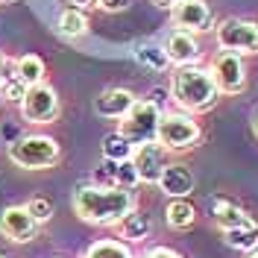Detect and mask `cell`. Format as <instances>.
I'll list each match as a JSON object with an SVG mask.
<instances>
[{
  "instance_id": "484cf974",
  "label": "cell",
  "mask_w": 258,
  "mask_h": 258,
  "mask_svg": "<svg viewBox=\"0 0 258 258\" xmlns=\"http://www.w3.org/2000/svg\"><path fill=\"white\" fill-rule=\"evenodd\" d=\"M132 0H97V6L103 9V12H123Z\"/></svg>"
},
{
  "instance_id": "5b68a950",
  "label": "cell",
  "mask_w": 258,
  "mask_h": 258,
  "mask_svg": "<svg viewBox=\"0 0 258 258\" xmlns=\"http://www.w3.org/2000/svg\"><path fill=\"white\" fill-rule=\"evenodd\" d=\"M156 141H159L164 150H188V147H194L200 141V126L182 112L161 114Z\"/></svg>"
},
{
  "instance_id": "30bf717a",
  "label": "cell",
  "mask_w": 258,
  "mask_h": 258,
  "mask_svg": "<svg viewBox=\"0 0 258 258\" xmlns=\"http://www.w3.org/2000/svg\"><path fill=\"white\" fill-rule=\"evenodd\" d=\"M173 9V24L185 32H209L214 24L211 6L206 0H179Z\"/></svg>"
},
{
  "instance_id": "8992f818",
  "label": "cell",
  "mask_w": 258,
  "mask_h": 258,
  "mask_svg": "<svg viewBox=\"0 0 258 258\" xmlns=\"http://www.w3.org/2000/svg\"><path fill=\"white\" fill-rule=\"evenodd\" d=\"M217 44L232 53H258V24L243 18H226L217 24Z\"/></svg>"
},
{
  "instance_id": "ffe728a7",
  "label": "cell",
  "mask_w": 258,
  "mask_h": 258,
  "mask_svg": "<svg viewBox=\"0 0 258 258\" xmlns=\"http://www.w3.org/2000/svg\"><path fill=\"white\" fill-rule=\"evenodd\" d=\"M132 153H135V147L129 144L120 132H112V135L103 138V159L106 161H126L132 159Z\"/></svg>"
},
{
  "instance_id": "1f68e13d",
  "label": "cell",
  "mask_w": 258,
  "mask_h": 258,
  "mask_svg": "<svg viewBox=\"0 0 258 258\" xmlns=\"http://www.w3.org/2000/svg\"><path fill=\"white\" fill-rule=\"evenodd\" d=\"M246 258H258V249H255V252H249V255H246Z\"/></svg>"
},
{
  "instance_id": "2e32d148",
  "label": "cell",
  "mask_w": 258,
  "mask_h": 258,
  "mask_svg": "<svg viewBox=\"0 0 258 258\" xmlns=\"http://www.w3.org/2000/svg\"><path fill=\"white\" fill-rule=\"evenodd\" d=\"M132 56H135V62L150 68V71H167V50L161 47L159 41H153V38H141V41H135V47H132Z\"/></svg>"
},
{
  "instance_id": "cb8c5ba5",
  "label": "cell",
  "mask_w": 258,
  "mask_h": 258,
  "mask_svg": "<svg viewBox=\"0 0 258 258\" xmlns=\"http://www.w3.org/2000/svg\"><path fill=\"white\" fill-rule=\"evenodd\" d=\"M0 91L6 94V100H18V103H21V100H24V94H27V85H24V82L18 80V77H15V71H12V74H3Z\"/></svg>"
},
{
  "instance_id": "8fae6325",
  "label": "cell",
  "mask_w": 258,
  "mask_h": 258,
  "mask_svg": "<svg viewBox=\"0 0 258 258\" xmlns=\"http://www.w3.org/2000/svg\"><path fill=\"white\" fill-rule=\"evenodd\" d=\"M164 50H167V59H170L173 64H179V68H185V64H197L200 62V56H203V47L197 44V38H194L191 32H185V30L173 32V35L167 38Z\"/></svg>"
},
{
  "instance_id": "ba28073f",
  "label": "cell",
  "mask_w": 258,
  "mask_h": 258,
  "mask_svg": "<svg viewBox=\"0 0 258 258\" xmlns=\"http://www.w3.org/2000/svg\"><path fill=\"white\" fill-rule=\"evenodd\" d=\"M209 71H211V77H214L217 88L223 94H238V91H243V85H246V71H243L241 53H232V50L217 53Z\"/></svg>"
},
{
  "instance_id": "f1b7e54d",
  "label": "cell",
  "mask_w": 258,
  "mask_h": 258,
  "mask_svg": "<svg viewBox=\"0 0 258 258\" xmlns=\"http://www.w3.org/2000/svg\"><path fill=\"white\" fill-rule=\"evenodd\" d=\"M153 3H159V6H176L179 0H153Z\"/></svg>"
},
{
  "instance_id": "7a4b0ae2",
  "label": "cell",
  "mask_w": 258,
  "mask_h": 258,
  "mask_svg": "<svg viewBox=\"0 0 258 258\" xmlns=\"http://www.w3.org/2000/svg\"><path fill=\"white\" fill-rule=\"evenodd\" d=\"M217 82L211 77V71L200 68V64H185L179 68L170 80V97L173 103L182 106L185 112H206L217 103Z\"/></svg>"
},
{
  "instance_id": "277c9868",
  "label": "cell",
  "mask_w": 258,
  "mask_h": 258,
  "mask_svg": "<svg viewBox=\"0 0 258 258\" xmlns=\"http://www.w3.org/2000/svg\"><path fill=\"white\" fill-rule=\"evenodd\" d=\"M159 120H161V109L159 103L153 100H135V106L120 117V135L126 138L132 147H141L156 141L159 135Z\"/></svg>"
},
{
  "instance_id": "52a82bcc",
  "label": "cell",
  "mask_w": 258,
  "mask_h": 258,
  "mask_svg": "<svg viewBox=\"0 0 258 258\" xmlns=\"http://www.w3.org/2000/svg\"><path fill=\"white\" fill-rule=\"evenodd\" d=\"M21 114L30 123H50V120H56V114H59V97H56V91L50 85H44V82L30 85L24 100H21Z\"/></svg>"
},
{
  "instance_id": "5bb4252c",
  "label": "cell",
  "mask_w": 258,
  "mask_h": 258,
  "mask_svg": "<svg viewBox=\"0 0 258 258\" xmlns=\"http://www.w3.org/2000/svg\"><path fill=\"white\" fill-rule=\"evenodd\" d=\"M135 106V97L126 88H106L100 97H94V112L100 117H123Z\"/></svg>"
},
{
  "instance_id": "83f0119b",
  "label": "cell",
  "mask_w": 258,
  "mask_h": 258,
  "mask_svg": "<svg viewBox=\"0 0 258 258\" xmlns=\"http://www.w3.org/2000/svg\"><path fill=\"white\" fill-rule=\"evenodd\" d=\"M71 3H74V6H80V9H82V6H91V3H97V0H71Z\"/></svg>"
},
{
  "instance_id": "d4e9b609",
  "label": "cell",
  "mask_w": 258,
  "mask_h": 258,
  "mask_svg": "<svg viewBox=\"0 0 258 258\" xmlns=\"http://www.w3.org/2000/svg\"><path fill=\"white\" fill-rule=\"evenodd\" d=\"M27 211H30L32 217H35V223H47L50 217H53V203L44 200V197H32L30 203H27Z\"/></svg>"
},
{
  "instance_id": "4316f807",
  "label": "cell",
  "mask_w": 258,
  "mask_h": 258,
  "mask_svg": "<svg viewBox=\"0 0 258 258\" xmlns=\"http://www.w3.org/2000/svg\"><path fill=\"white\" fill-rule=\"evenodd\" d=\"M138 258H182L179 252H173V249H167V246H153V249H147L144 255Z\"/></svg>"
},
{
  "instance_id": "3957f363",
  "label": "cell",
  "mask_w": 258,
  "mask_h": 258,
  "mask_svg": "<svg viewBox=\"0 0 258 258\" xmlns=\"http://www.w3.org/2000/svg\"><path fill=\"white\" fill-rule=\"evenodd\" d=\"M59 144L47 135H24L9 144V159L24 170H47L59 161Z\"/></svg>"
},
{
  "instance_id": "7c38bea8",
  "label": "cell",
  "mask_w": 258,
  "mask_h": 258,
  "mask_svg": "<svg viewBox=\"0 0 258 258\" xmlns=\"http://www.w3.org/2000/svg\"><path fill=\"white\" fill-rule=\"evenodd\" d=\"M132 164L138 170V182H159L161 176V147L159 141H150V144L135 147L132 153Z\"/></svg>"
},
{
  "instance_id": "e0dca14e",
  "label": "cell",
  "mask_w": 258,
  "mask_h": 258,
  "mask_svg": "<svg viewBox=\"0 0 258 258\" xmlns=\"http://www.w3.org/2000/svg\"><path fill=\"white\" fill-rule=\"evenodd\" d=\"M223 241H226V246L241 249V252L258 249V220H252V223H246V226H238V229H226Z\"/></svg>"
},
{
  "instance_id": "d6986e66",
  "label": "cell",
  "mask_w": 258,
  "mask_h": 258,
  "mask_svg": "<svg viewBox=\"0 0 258 258\" xmlns=\"http://www.w3.org/2000/svg\"><path fill=\"white\" fill-rule=\"evenodd\" d=\"M59 32L64 38H80L88 32V15L82 12L80 6H68L59 15Z\"/></svg>"
},
{
  "instance_id": "4dcf8cb0",
  "label": "cell",
  "mask_w": 258,
  "mask_h": 258,
  "mask_svg": "<svg viewBox=\"0 0 258 258\" xmlns=\"http://www.w3.org/2000/svg\"><path fill=\"white\" fill-rule=\"evenodd\" d=\"M252 132H255V135H258V117H255V120H252Z\"/></svg>"
},
{
  "instance_id": "6da1fadb",
  "label": "cell",
  "mask_w": 258,
  "mask_h": 258,
  "mask_svg": "<svg viewBox=\"0 0 258 258\" xmlns=\"http://www.w3.org/2000/svg\"><path fill=\"white\" fill-rule=\"evenodd\" d=\"M74 211L85 223L117 226L135 211V194L120 185H80L74 191Z\"/></svg>"
},
{
  "instance_id": "9c48e42d",
  "label": "cell",
  "mask_w": 258,
  "mask_h": 258,
  "mask_svg": "<svg viewBox=\"0 0 258 258\" xmlns=\"http://www.w3.org/2000/svg\"><path fill=\"white\" fill-rule=\"evenodd\" d=\"M0 235L15 243H27L38 235V223L27 206H6L0 211Z\"/></svg>"
},
{
  "instance_id": "44dd1931",
  "label": "cell",
  "mask_w": 258,
  "mask_h": 258,
  "mask_svg": "<svg viewBox=\"0 0 258 258\" xmlns=\"http://www.w3.org/2000/svg\"><path fill=\"white\" fill-rule=\"evenodd\" d=\"M164 217H167V226H173V229H188V226L197 220V211H194V206L182 197V200H173V203L167 206Z\"/></svg>"
},
{
  "instance_id": "4fadbf2b",
  "label": "cell",
  "mask_w": 258,
  "mask_h": 258,
  "mask_svg": "<svg viewBox=\"0 0 258 258\" xmlns=\"http://www.w3.org/2000/svg\"><path fill=\"white\" fill-rule=\"evenodd\" d=\"M159 188L173 200H182L194 191V176L185 164H164L159 176Z\"/></svg>"
},
{
  "instance_id": "9a60e30c",
  "label": "cell",
  "mask_w": 258,
  "mask_h": 258,
  "mask_svg": "<svg viewBox=\"0 0 258 258\" xmlns=\"http://www.w3.org/2000/svg\"><path fill=\"white\" fill-rule=\"evenodd\" d=\"M211 217H214V223L220 226V232L238 229V226H246V223L255 220V217H249L238 203H232V200H226V197H214V203H211Z\"/></svg>"
},
{
  "instance_id": "f546056e",
  "label": "cell",
  "mask_w": 258,
  "mask_h": 258,
  "mask_svg": "<svg viewBox=\"0 0 258 258\" xmlns=\"http://www.w3.org/2000/svg\"><path fill=\"white\" fill-rule=\"evenodd\" d=\"M3 74H6V62H3V56H0V82H3Z\"/></svg>"
},
{
  "instance_id": "603a6c76",
  "label": "cell",
  "mask_w": 258,
  "mask_h": 258,
  "mask_svg": "<svg viewBox=\"0 0 258 258\" xmlns=\"http://www.w3.org/2000/svg\"><path fill=\"white\" fill-rule=\"evenodd\" d=\"M85 258H132V252L120 241H97L88 246Z\"/></svg>"
},
{
  "instance_id": "ac0fdd59",
  "label": "cell",
  "mask_w": 258,
  "mask_h": 258,
  "mask_svg": "<svg viewBox=\"0 0 258 258\" xmlns=\"http://www.w3.org/2000/svg\"><path fill=\"white\" fill-rule=\"evenodd\" d=\"M15 77L27 88L30 85H38V82H44V59L41 56H35V53H27V56H21L15 62Z\"/></svg>"
},
{
  "instance_id": "7402d4cb",
  "label": "cell",
  "mask_w": 258,
  "mask_h": 258,
  "mask_svg": "<svg viewBox=\"0 0 258 258\" xmlns=\"http://www.w3.org/2000/svg\"><path fill=\"white\" fill-rule=\"evenodd\" d=\"M117 226H120L123 238H129V241H141V238H147V232H150V220H147V214H138V211L126 214Z\"/></svg>"
}]
</instances>
